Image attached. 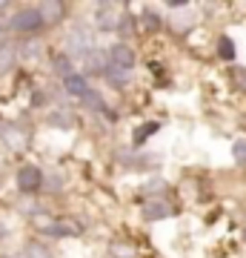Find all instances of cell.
<instances>
[{
  "mask_svg": "<svg viewBox=\"0 0 246 258\" xmlns=\"http://www.w3.org/2000/svg\"><path fill=\"white\" fill-rule=\"evenodd\" d=\"M12 26L18 29V32H35V29L43 26V20H40L37 9H26V12H18V15H15Z\"/></svg>",
  "mask_w": 246,
  "mask_h": 258,
  "instance_id": "obj_1",
  "label": "cell"
},
{
  "mask_svg": "<svg viewBox=\"0 0 246 258\" xmlns=\"http://www.w3.org/2000/svg\"><path fill=\"white\" fill-rule=\"evenodd\" d=\"M40 181H43V175H40L37 166H23L18 172V186L23 192H35L37 186H40Z\"/></svg>",
  "mask_w": 246,
  "mask_h": 258,
  "instance_id": "obj_2",
  "label": "cell"
},
{
  "mask_svg": "<svg viewBox=\"0 0 246 258\" xmlns=\"http://www.w3.org/2000/svg\"><path fill=\"white\" fill-rule=\"evenodd\" d=\"M109 57H112V66H118V69H123V72H129V69L135 66V55H132V49L123 46V43L112 46Z\"/></svg>",
  "mask_w": 246,
  "mask_h": 258,
  "instance_id": "obj_3",
  "label": "cell"
},
{
  "mask_svg": "<svg viewBox=\"0 0 246 258\" xmlns=\"http://www.w3.org/2000/svg\"><path fill=\"white\" fill-rule=\"evenodd\" d=\"M169 212H172V207H169V204H163V201L143 204V218H146V221H160V218H166Z\"/></svg>",
  "mask_w": 246,
  "mask_h": 258,
  "instance_id": "obj_4",
  "label": "cell"
},
{
  "mask_svg": "<svg viewBox=\"0 0 246 258\" xmlns=\"http://www.w3.org/2000/svg\"><path fill=\"white\" fill-rule=\"evenodd\" d=\"M66 92L77 95V98H86L89 95V83L83 75H66Z\"/></svg>",
  "mask_w": 246,
  "mask_h": 258,
  "instance_id": "obj_5",
  "label": "cell"
},
{
  "mask_svg": "<svg viewBox=\"0 0 246 258\" xmlns=\"http://www.w3.org/2000/svg\"><path fill=\"white\" fill-rule=\"evenodd\" d=\"M37 15H40L43 23H55V20L63 15V3H43V6L37 9Z\"/></svg>",
  "mask_w": 246,
  "mask_h": 258,
  "instance_id": "obj_6",
  "label": "cell"
},
{
  "mask_svg": "<svg viewBox=\"0 0 246 258\" xmlns=\"http://www.w3.org/2000/svg\"><path fill=\"white\" fill-rule=\"evenodd\" d=\"M52 235H77L80 232V227L77 224H72V221H60V224H52Z\"/></svg>",
  "mask_w": 246,
  "mask_h": 258,
  "instance_id": "obj_7",
  "label": "cell"
},
{
  "mask_svg": "<svg viewBox=\"0 0 246 258\" xmlns=\"http://www.w3.org/2000/svg\"><path fill=\"white\" fill-rule=\"evenodd\" d=\"M98 23H101V29H115V9L112 6H103L98 12Z\"/></svg>",
  "mask_w": 246,
  "mask_h": 258,
  "instance_id": "obj_8",
  "label": "cell"
},
{
  "mask_svg": "<svg viewBox=\"0 0 246 258\" xmlns=\"http://www.w3.org/2000/svg\"><path fill=\"white\" fill-rule=\"evenodd\" d=\"M112 255L115 258H135V249L126 247V244H120V241H115L112 244Z\"/></svg>",
  "mask_w": 246,
  "mask_h": 258,
  "instance_id": "obj_9",
  "label": "cell"
},
{
  "mask_svg": "<svg viewBox=\"0 0 246 258\" xmlns=\"http://www.w3.org/2000/svg\"><path fill=\"white\" fill-rule=\"evenodd\" d=\"M12 60H15V52L9 46H0V72H6L12 66Z\"/></svg>",
  "mask_w": 246,
  "mask_h": 258,
  "instance_id": "obj_10",
  "label": "cell"
},
{
  "mask_svg": "<svg viewBox=\"0 0 246 258\" xmlns=\"http://www.w3.org/2000/svg\"><path fill=\"white\" fill-rule=\"evenodd\" d=\"M232 155H235L240 164H246V138L235 141V147H232Z\"/></svg>",
  "mask_w": 246,
  "mask_h": 258,
  "instance_id": "obj_11",
  "label": "cell"
},
{
  "mask_svg": "<svg viewBox=\"0 0 246 258\" xmlns=\"http://www.w3.org/2000/svg\"><path fill=\"white\" fill-rule=\"evenodd\" d=\"M218 52H220V57H232L235 55V46H232V40H229V37H220V46H218Z\"/></svg>",
  "mask_w": 246,
  "mask_h": 258,
  "instance_id": "obj_12",
  "label": "cell"
},
{
  "mask_svg": "<svg viewBox=\"0 0 246 258\" xmlns=\"http://www.w3.org/2000/svg\"><path fill=\"white\" fill-rule=\"evenodd\" d=\"M26 258H52V255H49L40 244H29V247H26Z\"/></svg>",
  "mask_w": 246,
  "mask_h": 258,
  "instance_id": "obj_13",
  "label": "cell"
},
{
  "mask_svg": "<svg viewBox=\"0 0 246 258\" xmlns=\"http://www.w3.org/2000/svg\"><path fill=\"white\" fill-rule=\"evenodd\" d=\"M86 60L92 63V69H101L106 57H103V55H98V52H89V55H86Z\"/></svg>",
  "mask_w": 246,
  "mask_h": 258,
  "instance_id": "obj_14",
  "label": "cell"
},
{
  "mask_svg": "<svg viewBox=\"0 0 246 258\" xmlns=\"http://www.w3.org/2000/svg\"><path fill=\"white\" fill-rule=\"evenodd\" d=\"M55 69H57V72H63V75H72V72H69V60H66L63 55L55 57Z\"/></svg>",
  "mask_w": 246,
  "mask_h": 258,
  "instance_id": "obj_15",
  "label": "cell"
},
{
  "mask_svg": "<svg viewBox=\"0 0 246 258\" xmlns=\"http://www.w3.org/2000/svg\"><path fill=\"white\" fill-rule=\"evenodd\" d=\"M143 26H146V29H157V15L146 12V15H143Z\"/></svg>",
  "mask_w": 246,
  "mask_h": 258,
  "instance_id": "obj_16",
  "label": "cell"
}]
</instances>
